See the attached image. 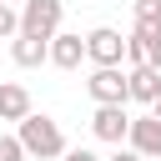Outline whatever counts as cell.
<instances>
[{
    "instance_id": "6da1fadb",
    "label": "cell",
    "mask_w": 161,
    "mask_h": 161,
    "mask_svg": "<svg viewBox=\"0 0 161 161\" xmlns=\"http://www.w3.org/2000/svg\"><path fill=\"white\" fill-rule=\"evenodd\" d=\"M15 136H20V146H25V156H35V161H55V156H65V131L50 121V116H25L20 126H15Z\"/></svg>"
},
{
    "instance_id": "7a4b0ae2",
    "label": "cell",
    "mask_w": 161,
    "mask_h": 161,
    "mask_svg": "<svg viewBox=\"0 0 161 161\" xmlns=\"http://www.w3.org/2000/svg\"><path fill=\"white\" fill-rule=\"evenodd\" d=\"M60 20H65V0H25V10H20V35L50 40V35L60 30Z\"/></svg>"
},
{
    "instance_id": "3957f363",
    "label": "cell",
    "mask_w": 161,
    "mask_h": 161,
    "mask_svg": "<svg viewBox=\"0 0 161 161\" xmlns=\"http://www.w3.org/2000/svg\"><path fill=\"white\" fill-rule=\"evenodd\" d=\"M86 91H91L96 106H126V70L121 65H91Z\"/></svg>"
},
{
    "instance_id": "277c9868",
    "label": "cell",
    "mask_w": 161,
    "mask_h": 161,
    "mask_svg": "<svg viewBox=\"0 0 161 161\" xmlns=\"http://www.w3.org/2000/svg\"><path fill=\"white\" fill-rule=\"evenodd\" d=\"M86 60H91V65H121V60H126V35L111 30V25H96V30L86 35Z\"/></svg>"
},
{
    "instance_id": "5b68a950",
    "label": "cell",
    "mask_w": 161,
    "mask_h": 161,
    "mask_svg": "<svg viewBox=\"0 0 161 161\" xmlns=\"http://www.w3.org/2000/svg\"><path fill=\"white\" fill-rule=\"evenodd\" d=\"M126 131H131V111H126V106H96V116H91V136H96V141L121 146Z\"/></svg>"
},
{
    "instance_id": "8992f818",
    "label": "cell",
    "mask_w": 161,
    "mask_h": 161,
    "mask_svg": "<svg viewBox=\"0 0 161 161\" xmlns=\"http://www.w3.org/2000/svg\"><path fill=\"white\" fill-rule=\"evenodd\" d=\"M126 60L131 65H161V25H136L126 35Z\"/></svg>"
},
{
    "instance_id": "52a82bcc",
    "label": "cell",
    "mask_w": 161,
    "mask_h": 161,
    "mask_svg": "<svg viewBox=\"0 0 161 161\" xmlns=\"http://www.w3.org/2000/svg\"><path fill=\"white\" fill-rule=\"evenodd\" d=\"M126 146H131V151H141L146 161H161V121H156V116H131Z\"/></svg>"
},
{
    "instance_id": "ba28073f",
    "label": "cell",
    "mask_w": 161,
    "mask_h": 161,
    "mask_svg": "<svg viewBox=\"0 0 161 161\" xmlns=\"http://www.w3.org/2000/svg\"><path fill=\"white\" fill-rule=\"evenodd\" d=\"M80 60H86V35L55 30V35H50V65H55V70H80Z\"/></svg>"
},
{
    "instance_id": "9c48e42d",
    "label": "cell",
    "mask_w": 161,
    "mask_h": 161,
    "mask_svg": "<svg viewBox=\"0 0 161 161\" xmlns=\"http://www.w3.org/2000/svg\"><path fill=\"white\" fill-rule=\"evenodd\" d=\"M156 96H161V65H131L126 70V101L151 106Z\"/></svg>"
},
{
    "instance_id": "30bf717a",
    "label": "cell",
    "mask_w": 161,
    "mask_h": 161,
    "mask_svg": "<svg viewBox=\"0 0 161 161\" xmlns=\"http://www.w3.org/2000/svg\"><path fill=\"white\" fill-rule=\"evenodd\" d=\"M10 60H15L20 70H35V65L50 60V40H40V35H15V40H10Z\"/></svg>"
},
{
    "instance_id": "8fae6325",
    "label": "cell",
    "mask_w": 161,
    "mask_h": 161,
    "mask_svg": "<svg viewBox=\"0 0 161 161\" xmlns=\"http://www.w3.org/2000/svg\"><path fill=\"white\" fill-rule=\"evenodd\" d=\"M30 116V91L20 86V80H0V121H25Z\"/></svg>"
},
{
    "instance_id": "7c38bea8",
    "label": "cell",
    "mask_w": 161,
    "mask_h": 161,
    "mask_svg": "<svg viewBox=\"0 0 161 161\" xmlns=\"http://www.w3.org/2000/svg\"><path fill=\"white\" fill-rule=\"evenodd\" d=\"M136 25H161V0H136Z\"/></svg>"
},
{
    "instance_id": "4fadbf2b",
    "label": "cell",
    "mask_w": 161,
    "mask_h": 161,
    "mask_svg": "<svg viewBox=\"0 0 161 161\" xmlns=\"http://www.w3.org/2000/svg\"><path fill=\"white\" fill-rule=\"evenodd\" d=\"M10 35H20V15L0 0V40H10Z\"/></svg>"
},
{
    "instance_id": "5bb4252c",
    "label": "cell",
    "mask_w": 161,
    "mask_h": 161,
    "mask_svg": "<svg viewBox=\"0 0 161 161\" xmlns=\"http://www.w3.org/2000/svg\"><path fill=\"white\" fill-rule=\"evenodd\" d=\"M0 161H25V146H20V136H0Z\"/></svg>"
},
{
    "instance_id": "9a60e30c",
    "label": "cell",
    "mask_w": 161,
    "mask_h": 161,
    "mask_svg": "<svg viewBox=\"0 0 161 161\" xmlns=\"http://www.w3.org/2000/svg\"><path fill=\"white\" fill-rule=\"evenodd\" d=\"M60 161H101V156H96L91 146H65V156H60Z\"/></svg>"
},
{
    "instance_id": "2e32d148",
    "label": "cell",
    "mask_w": 161,
    "mask_h": 161,
    "mask_svg": "<svg viewBox=\"0 0 161 161\" xmlns=\"http://www.w3.org/2000/svg\"><path fill=\"white\" fill-rule=\"evenodd\" d=\"M106 161H146V156H141V151H131V146H116Z\"/></svg>"
},
{
    "instance_id": "e0dca14e",
    "label": "cell",
    "mask_w": 161,
    "mask_h": 161,
    "mask_svg": "<svg viewBox=\"0 0 161 161\" xmlns=\"http://www.w3.org/2000/svg\"><path fill=\"white\" fill-rule=\"evenodd\" d=\"M151 116H156V121H161V96H156V101H151Z\"/></svg>"
}]
</instances>
